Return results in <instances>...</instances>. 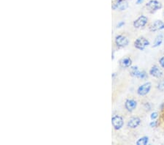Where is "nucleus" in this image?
<instances>
[{
	"instance_id": "19",
	"label": "nucleus",
	"mask_w": 164,
	"mask_h": 145,
	"mask_svg": "<svg viewBox=\"0 0 164 145\" xmlns=\"http://www.w3.org/2000/svg\"><path fill=\"white\" fill-rule=\"evenodd\" d=\"M144 109H145V111H150L153 109V105L150 103L146 102L144 103Z\"/></svg>"
},
{
	"instance_id": "27",
	"label": "nucleus",
	"mask_w": 164,
	"mask_h": 145,
	"mask_svg": "<svg viewBox=\"0 0 164 145\" xmlns=\"http://www.w3.org/2000/svg\"><path fill=\"white\" fill-rule=\"evenodd\" d=\"M115 76H116V73H115V72H114V73L112 74V78H115Z\"/></svg>"
},
{
	"instance_id": "29",
	"label": "nucleus",
	"mask_w": 164,
	"mask_h": 145,
	"mask_svg": "<svg viewBox=\"0 0 164 145\" xmlns=\"http://www.w3.org/2000/svg\"><path fill=\"white\" fill-rule=\"evenodd\" d=\"M163 43H164V40H163Z\"/></svg>"
},
{
	"instance_id": "22",
	"label": "nucleus",
	"mask_w": 164,
	"mask_h": 145,
	"mask_svg": "<svg viewBox=\"0 0 164 145\" xmlns=\"http://www.w3.org/2000/svg\"><path fill=\"white\" fill-rule=\"evenodd\" d=\"M158 63H159L160 66H161V68L164 69V56L160 58L158 60Z\"/></svg>"
},
{
	"instance_id": "6",
	"label": "nucleus",
	"mask_w": 164,
	"mask_h": 145,
	"mask_svg": "<svg viewBox=\"0 0 164 145\" xmlns=\"http://www.w3.org/2000/svg\"><path fill=\"white\" fill-rule=\"evenodd\" d=\"M147 23H148V18L146 16L142 15L134 20V21L133 22V26L136 29H140L146 26Z\"/></svg>"
},
{
	"instance_id": "7",
	"label": "nucleus",
	"mask_w": 164,
	"mask_h": 145,
	"mask_svg": "<svg viewBox=\"0 0 164 145\" xmlns=\"http://www.w3.org/2000/svg\"><path fill=\"white\" fill-rule=\"evenodd\" d=\"M164 30V21L162 20H156L149 26V30L152 32H158Z\"/></svg>"
},
{
	"instance_id": "17",
	"label": "nucleus",
	"mask_w": 164,
	"mask_h": 145,
	"mask_svg": "<svg viewBox=\"0 0 164 145\" xmlns=\"http://www.w3.org/2000/svg\"><path fill=\"white\" fill-rule=\"evenodd\" d=\"M128 7V2L126 0H124L122 2V3L121 4V5L120 6V7L118 8V10L119 11H123V10H126Z\"/></svg>"
},
{
	"instance_id": "28",
	"label": "nucleus",
	"mask_w": 164,
	"mask_h": 145,
	"mask_svg": "<svg viewBox=\"0 0 164 145\" xmlns=\"http://www.w3.org/2000/svg\"><path fill=\"white\" fill-rule=\"evenodd\" d=\"M163 16H164V11H163Z\"/></svg>"
},
{
	"instance_id": "11",
	"label": "nucleus",
	"mask_w": 164,
	"mask_h": 145,
	"mask_svg": "<svg viewBox=\"0 0 164 145\" xmlns=\"http://www.w3.org/2000/svg\"><path fill=\"white\" fill-rule=\"evenodd\" d=\"M119 65L122 68H128L132 66V59L129 57L122 58L119 61Z\"/></svg>"
},
{
	"instance_id": "16",
	"label": "nucleus",
	"mask_w": 164,
	"mask_h": 145,
	"mask_svg": "<svg viewBox=\"0 0 164 145\" xmlns=\"http://www.w3.org/2000/svg\"><path fill=\"white\" fill-rule=\"evenodd\" d=\"M148 78V74H147V72L145 71V70H142L140 72V74H139L137 78L139 79H142V80H144V79H147V78Z\"/></svg>"
},
{
	"instance_id": "14",
	"label": "nucleus",
	"mask_w": 164,
	"mask_h": 145,
	"mask_svg": "<svg viewBox=\"0 0 164 145\" xmlns=\"http://www.w3.org/2000/svg\"><path fill=\"white\" fill-rule=\"evenodd\" d=\"M149 143V137L147 136H144L140 137L136 142V145H147Z\"/></svg>"
},
{
	"instance_id": "5",
	"label": "nucleus",
	"mask_w": 164,
	"mask_h": 145,
	"mask_svg": "<svg viewBox=\"0 0 164 145\" xmlns=\"http://www.w3.org/2000/svg\"><path fill=\"white\" fill-rule=\"evenodd\" d=\"M112 125L115 130H120L124 125L123 118L120 115H114L112 117Z\"/></svg>"
},
{
	"instance_id": "8",
	"label": "nucleus",
	"mask_w": 164,
	"mask_h": 145,
	"mask_svg": "<svg viewBox=\"0 0 164 145\" xmlns=\"http://www.w3.org/2000/svg\"><path fill=\"white\" fill-rule=\"evenodd\" d=\"M137 101L134 100V99H127V100H126L125 103H124L125 109L128 112L134 111L136 109V107H137Z\"/></svg>"
},
{
	"instance_id": "25",
	"label": "nucleus",
	"mask_w": 164,
	"mask_h": 145,
	"mask_svg": "<svg viewBox=\"0 0 164 145\" xmlns=\"http://www.w3.org/2000/svg\"><path fill=\"white\" fill-rule=\"evenodd\" d=\"M160 109L161 110H163L164 109V103H162L161 105H160Z\"/></svg>"
},
{
	"instance_id": "13",
	"label": "nucleus",
	"mask_w": 164,
	"mask_h": 145,
	"mask_svg": "<svg viewBox=\"0 0 164 145\" xmlns=\"http://www.w3.org/2000/svg\"><path fill=\"white\" fill-rule=\"evenodd\" d=\"M140 70H139L138 66L132 65L131 67L130 68V75L132 77L137 78L139 74H140Z\"/></svg>"
},
{
	"instance_id": "23",
	"label": "nucleus",
	"mask_w": 164,
	"mask_h": 145,
	"mask_svg": "<svg viewBox=\"0 0 164 145\" xmlns=\"http://www.w3.org/2000/svg\"><path fill=\"white\" fill-rule=\"evenodd\" d=\"M125 24H126L125 21H119L118 22V24H117V28H121L125 25Z\"/></svg>"
},
{
	"instance_id": "12",
	"label": "nucleus",
	"mask_w": 164,
	"mask_h": 145,
	"mask_svg": "<svg viewBox=\"0 0 164 145\" xmlns=\"http://www.w3.org/2000/svg\"><path fill=\"white\" fill-rule=\"evenodd\" d=\"M163 40H164V35L162 33H160L155 37L154 42H153V48H157L159 47L160 45H161L162 43H163Z\"/></svg>"
},
{
	"instance_id": "1",
	"label": "nucleus",
	"mask_w": 164,
	"mask_h": 145,
	"mask_svg": "<svg viewBox=\"0 0 164 145\" xmlns=\"http://www.w3.org/2000/svg\"><path fill=\"white\" fill-rule=\"evenodd\" d=\"M149 45H150L149 40L147 38H145V37L143 36L139 37L138 38H136V40H135L134 43V47L140 51L145 50V49H146L147 47H148Z\"/></svg>"
},
{
	"instance_id": "15",
	"label": "nucleus",
	"mask_w": 164,
	"mask_h": 145,
	"mask_svg": "<svg viewBox=\"0 0 164 145\" xmlns=\"http://www.w3.org/2000/svg\"><path fill=\"white\" fill-rule=\"evenodd\" d=\"M124 0H113V5H112V9L113 10H117L118 8L120 7V6L121 5Z\"/></svg>"
},
{
	"instance_id": "10",
	"label": "nucleus",
	"mask_w": 164,
	"mask_h": 145,
	"mask_svg": "<svg viewBox=\"0 0 164 145\" xmlns=\"http://www.w3.org/2000/svg\"><path fill=\"white\" fill-rule=\"evenodd\" d=\"M142 123V119L139 117H133L128 120L127 123V127L131 129H135L138 128Z\"/></svg>"
},
{
	"instance_id": "21",
	"label": "nucleus",
	"mask_w": 164,
	"mask_h": 145,
	"mask_svg": "<svg viewBox=\"0 0 164 145\" xmlns=\"http://www.w3.org/2000/svg\"><path fill=\"white\" fill-rule=\"evenodd\" d=\"M159 117V114L157 111H153L150 115V119L151 120H155L157 119Z\"/></svg>"
},
{
	"instance_id": "2",
	"label": "nucleus",
	"mask_w": 164,
	"mask_h": 145,
	"mask_svg": "<svg viewBox=\"0 0 164 145\" xmlns=\"http://www.w3.org/2000/svg\"><path fill=\"white\" fill-rule=\"evenodd\" d=\"M145 7L147 9V10L150 13H155L157 10L162 9L163 7V5H162L161 2H159L158 0H149V2H147Z\"/></svg>"
},
{
	"instance_id": "24",
	"label": "nucleus",
	"mask_w": 164,
	"mask_h": 145,
	"mask_svg": "<svg viewBox=\"0 0 164 145\" xmlns=\"http://www.w3.org/2000/svg\"><path fill=\"white\" fill-rule=\"evenodd\" d=\"M144 2V0H136V5H142Z\"/></svg>"
},
{
	"instance_id": "20",
	"label": "nucleus",
	"mask_w": 164,
	"mask_h": 145,
	"mask_svg": "<svg viewBox=\"0 0 164 145\" xmlns=\"http://www.w3.org/2000/svg\"><path fill=\"white\" fill-rule=\"evenodd\" d=\"M158 124H159L158 120H157V119L152 120V121H151L150 123H149V126L152 128H156V127H157V125H158Z\"/></svg>"
},
{
	"instance_id": "4",
	"label": "nucleus",
	"mask_w": 164,
	"mask_h": 145,
	"mask_svg": "<svg viewBox=\"0 0 164 145\" xmlns=\"http://www.w3.org/2000/svg\"><path fill=\"white\" fill-rule=\"evenodd\" d=\"M151 89H152V84H151V82H145L144 84H142V85L139 87L137 90H136V93H137L139 96H146L150 92Z\"/></svg>"
},
{
	"instance_id": "9",
	"label": "nucleus",
	"mask_w": 164,
	"mask_h": 145,
	"mask_svg": "<svg viewBox=\"0 0 164 145\" xmlns=\"http://www.w3.org/2000/svg\"><path fill=\"white\" fill-rule=\"evenodd\" d=\"M149 74L155 78H161L163 76V72L157 65H153L149 70Z\"/></svg>"
},
{
	"instance_id": "26",
	"label": "nucleus",
	"mask_w": 164,
	"mask_h": 145,
	"mask_svg": "<svg viewBox=\"0 0 164 145\" xmlns=\"http://www.w3.org/2000/svg\"><path fill=\"white\" fill-rule=\"evenodd\" d=\"M115 59V52H114V51H113V53H112V59Z\"/></svg>"
},
{
	"instance_id": "3",
	"label": "nucleus",
	"mask_w": 164,
	"mask_h": 145,
	"mask_svg": "<svg viewBox=\"0 0 164 145\" xmlns=\"http://www.w3.org/2000/svg\"><path fill=\"white\" fill-rule=\"evenodd\" d=\"M115 45L120 49L127 47L129 44V39L123 35H117L115 38Z\"/></svg>"
},
{
	"instance_id": "18",
	"label": "nucleus",
	"mask_w": 164,
	"mask_h": 145,
	"mask_svg": "<svg viewBox=\"0 0 164 145\" xmlns=\"http://www.w3.org/2000/svg\"><path fill=\"white\" fill-rule=\"evenodd\" d=\"M156 87L157 90L161 92H163L164 91V80H161L157 84Z\"/></svg>"
}]
</instances>
